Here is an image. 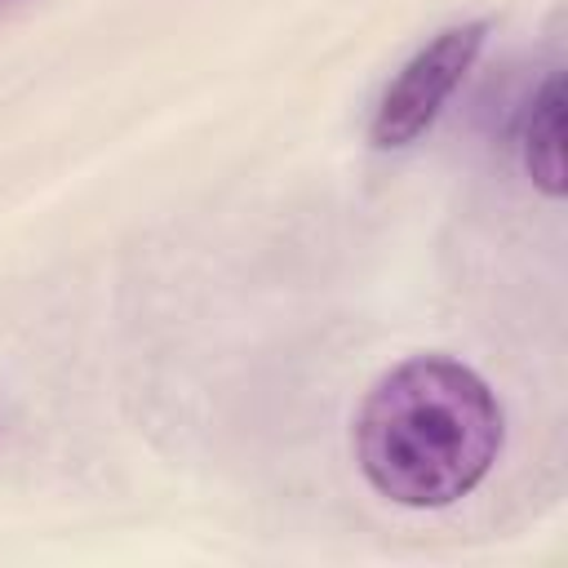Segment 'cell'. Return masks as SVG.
Returning <instances> with one entry per match:
<instances>
[{
	"label": "cell",
	"mask_w": 568,
	"mask_h": 568,
	"mask_svg": "<svg viewBox=\"0 0 568 568\" xmlns=\"http://www.w3.org/2000/svg\"><path fill=\"white\" fill-rule=\"evenodd\" d=\"M501 439L493 386L448 355H413L386 368L351 422L359 475L377 497L408 510H444L470 497L497 466Z\"/></svg>",
	"instance_id": "cell-1"
},
{
	"label": "cell",
	"mask_w": 568,
	"mask_h": 568,
	"mask_svg": "<svg viewBox=\"0 0 568 568\" xmlns=\"http://www.w3.org/2000/svg\"><path fill=\"white\" fill-rule=\"evenodd\" d=\"M488 40V22H453L444 31H435L404 67L399 75L386 84L382 102L373 106L368 120V142L377 151H399L413 146L444 111V102L462 89V80L470 75V67L479 62Z\"/></svg>",
	"instance_id": "cell-2"
},
{
	"label": "cell",
	"mask_w": 568,
	"mask_h": 568,
	"mask_svg": "<svg viewBox=\"0 0 568 568\" xmlns=\"http://www.w3.org/2000/svg\"><path fill=\"white\" fill-rule=\"evenodd\" d=\"M564 111H568L564 75L550 71L532 89V98L524 102V115H519V160H524V173L550 200L564 195Z\"/></svg>",
	"instance_id": "cell-3"
},
{
	"label": "cell",
	"mask_w": 568,
	"mask_h": 568,
	"mask_svg": "<svg viewBox=\"0 0 568 568\" xmlns=\"http://www.w3.org/2000/svg\"><path fill=\"white\" fill-rule=\"evenodd\" d=\"M0 4H9V0H0Z\"/></svg>",
	"instance_id": "cell-4"
}]
</instances>
